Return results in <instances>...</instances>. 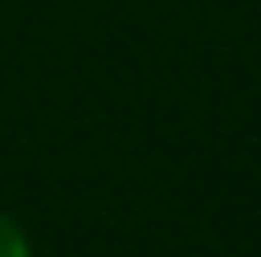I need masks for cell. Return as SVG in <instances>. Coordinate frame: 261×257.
Instances as JSON below:
<instances>
[{
  "label": "cell",
  "mask_w": 261,
  "mask_h": 257,
  "mask_svg": "<svg viewBox=\"0 0 261 257\" xmlns=\"http://www.w3.org/2000/svg\"><path fill=\"white\" fill-rule=\"evenodd\" d=\"M0 257H28V239L9 216H0Z\"/></svg>",
  "instance_id": "6da1fadb"
}]
</instances>
